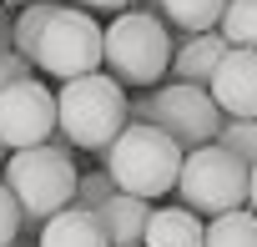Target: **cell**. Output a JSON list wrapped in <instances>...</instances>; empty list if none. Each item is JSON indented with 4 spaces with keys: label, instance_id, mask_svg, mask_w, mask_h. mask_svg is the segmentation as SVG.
Instances as JSON below:
<instances>
[{
    "label": "cell",
    "instance_id": "cell-2",
    "mask_svg": "<svg viewBox=\"0 0 257 247\" xmlns=\"http://www.w3.org/2000/svg\"><path fill=\"white\" fill-rule=\"evenodd\" d=\"M101 66L121 91H152L172 71V31L147 11H121L101 31Z\"/></svg>",
    "mask_w": 257,
    "mask_h": 247
},
{
    "label": "cell",
    "instance_id": "cell-24",
    "mask_svg": "<svg viewBox=\"0 0 257 247\" xmlns=\"http://www.w3.org/2000/svg\"><path fill=\"white\" fill-rule=\"evenodd\" d=\"M6 157H11V152H6V147H0V167H6Z\"/></svg>",
    "mask_w": 257,
    "mask_h": 247
},
{
    "label": "cell",
    "instance_id": "cell-1",
    "mask_svg": "<svg viewBox=\"0 0 257 247\" xmlns=\"http://www.w3.org/2000/svg\"><path fill=\"white\" fill-rule=\"evenodd\" d=\"M132 127V111H126V91L106 76V71H91V76H76L61 86L56 96V132L66 137V147H81V152H101Z\"/></svg>",
    "mask_w": 257,
    "mask_h": 247
},
{
    "label": "cell",
    "instance_id": "cell-15",
    "mask_svg": "<svg viewBox=\"0 0 257 247\" xmlns=\"http://www.w3.org/2000/svg\"><path fill=\"white\" fill-rule=\"evenodd\" d=\"M217 36L227 41V51H257V0H227Z\"/></svg>",
    "mask_w": 257,
    "mask_h": 247
},
{
    "label": "cell",
    "instance_id": "cell-4",
    "mask_svg": "<svg viewBox=\"0 0 257 247\" xmlns=\"http://www.w3.org/2000/svg\"><path fill=\"white\" fill-rule=\"evenodd\" d=\"M6 192L16 197L21 207V222H51L56 212H66L76 202V182L81 172L71 167V152L66 142H51V147H31V152H11L6 157Z\"/></svg>",
    "mask_w": 257,
    "mask_h": 247
},
{
    "label": "cell",
    "instance_id": "cell-23",
    "mask_svg": "<svg viewBox=\"0 0 257 247\" xmlns=\"http://www.w3.org/2000/svg\"><path fill=\"white\" fill-rule=\"evenodd\" d=\"M247 212L257 217V167H252V177H247Z\"/></svg>",
    "mask_w": 257,
    "mask_h": 247
},
{
    "label": "cell",
    "instance_id": "cell-19",
    "mask_svg": "<svg viewBox=\"0 0 257 247\" xmlns=\"http://www.w3.org/2000/svg\"><path fill=\"white\" fill-rule=\"evenodd\" d=\"M116 197V182L106 177V167H96V172H81V182H76V202L71 207H81V212H101V202H111Z\"/></svg>",
    "mask_w": 257,
    "mask_h": 247
},
{
    "label": "cell",
    "instance_id": "cell-12",
    "mask_svg": "<svg viewBox=\"0 0 257 247\" xmlns=\"http://www.w3.org/2000/svg\"><path fill=\"white\" fill-rule=\"evenodd\" d=\"M202 237H207V222L192 217L187 207H152L142 247H202Z\"/></svg>",
    "mask_w": 257,
    "mask_h": 247
},
{
    "label": "cell",
    "instance_id": "cell-16",
    "mask_svg": "<svg viewBox=\"0 0 257 247\" xmlns=\"http://www.w3.org/2000/svg\"><path fill=\"white\" fill-rule=\"evenodd\" d=\"M202 247H257V217L247 207L242 212H227V217H212Z\"/></svg>",
    "mask_w": 257,
    "mask_h": 247
},
{
    "label": "cell",
    "instance_id": "cell-6",
    "mask_svg": "<svg viewBox=\"0 0 257 247\" xmlns=\"http://www.w3.org/2000/svg\"><path fill=\"white\" fill-rule=\"evenodd\" d=\"M31 66L46 71V76H56L61 86L76 81V76L101 71V26L86 11H76V6H56V16L46 21V31L36 41Z\"/></svg>",
    "mask_w": 257,
    "mask_h": 247
},
{
    "label": "cell",
    "instance_id": "cell-5",
    "mask_svg": "<svg viewBox=\"0 0 257 247\" xmlns=\"http://www.w3.org/2000/svg\"><path fill=\"white\" fill-rule=\"evenodd\" d=\"M247 177H252V167H242L232 152H222L212 142V147H197L182 157L177 197L192 217H227V212L247 207Z\"/></svg>",
    "mask_w": 257,
    "mask_h": 247
},
{
    "label": "cell",
    "instance_id": "cell-11",
    "mask_svg": "<svg viewBox=\"0 0 257 247\" xmlns=\"http://www.w3.org/2000/svg\"><path fill=\"white\" fill-rule=\"evenodd\" d=\"M147 217H152V202L126 197V192H116V197L101 202V212H96V222H101V232H106L111 247H142Z\"/></svg>",
    "mask_w": 257,
    "mask_h": 247
},
{
    "label": "cell",
    "instance_id": "cell-20",
    "mask_svg": "<svg viewBox=\"0 0 257 247\" xmlns=\"http://www.w3.org/2000/svg\"><path fill=\"white\" fill-rule=\"evenodd\" d=\"M16 237H21V207L0 182V247H16Z\"/></svg>",
    "mask_w": 257,
    "mask_h": 247
},
{
    "label": "cell",
    "instance_id": "cell-13",
    "mask_svg": "<svg viewBox=\"0 0 257 247\" xmlns=\"http://www.w3.org/2000/svg\"><path fill=\"white\" fill-rule=\"evenodd\" d=\"M36 247H111L96 212H81V207H66L56 212L51 222H41V242Z\"/></svg>",
    "mask_w": 257,
    "mask_h": 247
},
{
    "label": "cell",
    "instance_id": "cell-3",
    "mask_svg": "<svg viewBox=\"0 0 257 247\" xmlns=\"http://www.w3.org/2000/svg\"><path fill=\"white\" fill-rule=\"evenodd\" d=\"M182 147L172 137H162L157 127H142L132 121L111 147H106V177L116 182V192L126 197H142V202H157L167 192H177V177H182Z\"/></svg>",
    "mask_w": 257,
    "mask_h": 247
},
{
    "label": "cell",
    "instance_id": "cell-18",
    "mask_svg": "<svg viewBox=\"0 0 257 247\" xmlns=\"http://www.w3.org/2000/svg\"><path fill=\"white\" fill-rule=\"evenodd\" d=\"M217 147L232 152L242 167H257V121H222Z\"/></svg>",
    "mask_w": 257,
    "mask_h": 247
},
{
    "label": "cell",
    "instance_id": "cell-14",
    "mask_svg": "<svg viewBox=\"0 0 257 247\" xmlns=\"http://www.w3.org/2000/svg\"><path fill=\"white\" fill-rule=\"evenodd\" d=\"M222 11L227 0H157V21L162 26H177L182 36H207L222 26Z\"/></svg>",
    "mask_w": 257,
    "mask_h": 247
},
{
    "label": "cell",
    "instance_id": "cell-8",
    "mask_svg": "<svg viewBox=\"0 0 257 247\" xmlns=\"http://www.w3.org/2000/svg\"><path fill=\"white\" fill-rule=\"evenodd\" d=\"M56 137V91L31 81H16L0 91V147L6 152H31L51 147Z\"/></svg>",
    "mask_w": 257,
    "mask_h": 247
},
{
    "label": "cell",
    "instance_id": "cell-10",
    "mask_svg": "<svg viewBox=\"0 0 257 247\" xmlns=\"http://www.w3.org/2000/svg\"><path fill=\"white\" fill-rule=\"evenodd\" d=\"M222 56H227V41L217 36V31H207V36H182L177 46H172V81L177 86H212V76H217V66H222Z\"/></svg>",
    "mask_w": 257,
    "mask_h": 247
},
{
    "label": "cell",
    "instance_id": "cell-7",
    "mask_svg": "<svg viewBox=\"0 0 257 247\" xmlns=\"http://www.w3.org/2000/svg\"><path fill=\"white\" fill-rule=\"evenodd\" d=\"M142 127H157V132L172 137L182 152H197V147H212V142H217L222 111H217V101H212L202 86H177V81H167V86L152 91V111H147Z\"/></svg>",
    "mask_w": 257,
    "mask_h": 247
},
{
    "label": "cell",
    "instance_id": "cell-21",
    "mask_svg": "<svg viewBox=\"0 0 257 247\" xmlns=\"http://www.w3.org/2000/svg\"><path fill=\"white\" fill-rule=\"evenodd\" d=\"M31 76H36V66H31V61H21L16 51H0V91L16 86V81H31Z\"/></svg>",
    "mask_w": 257,
    "mask_h": 247
},
{
    "label": "cell",
    "instance_id": "cell-9",
    "mask_svg": "<svg viewBox=\"0 0 257 247\" xmlns=\"http://www.w3.org/2000/svg\"><path fill=\"white\" fill-rule=\"evenodd\" d=\"M207 96L217 101L222 121H257V51H227Z\"/></svg>",
    "mask_w": 257,
    "mask_h": 247
},
{
    "label": "cell",
    "instance_id": "cell-22",
    "mask_svg": "<svg viewBox=\"0 0 257 247\" xmlns=\"http://www.w3.org/2000/svg\"><path fill=\"white\" fill-rule=\"evenodd\" d=\"M76 11H86V16L91 11H116L121 16V11H132V0H76Z\"/></svg>",
    "mask_w": 257,
    "mask_h": 247
},
{
    "label": "cell",
    "instance_id": "cell-17",
    "mask_svg": "<svg viewBox=\"0 0 257 247\" xmlns=\"http://www.w3.org/2000/svg\"><path fill=\"white\" fill-rule=\"evenodd\" d=\"M56 16V0H31V6L11 21V46H16V56L21 61H31L36 56V41H41V31H46V21Z\"/></svg>",
    "mask_w": 257,
    "mask_h": 247
}]
</instances>
